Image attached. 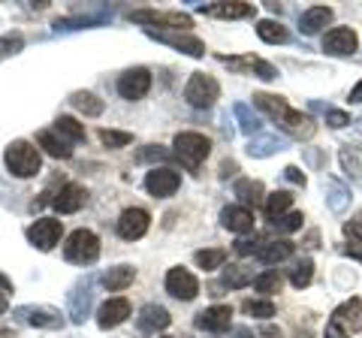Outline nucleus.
I'll list each match as a JSON object with an SVG mask.
<instances>
[{"label": "nucleus", "mask_w": 362, "mask_h": 338, "mask_svg": "<svg viewBox=\"0 0 362 338\" xmlns=\"http://www.w3.org/2000/svg\"><path fill=\"white\" fill-rule=\"evenodd\" d=\"M148 37L157 40V42H166V46H173L178 52L190 54V58H202L206 54V42L194 33H166V30H148Z\"/></svg>", "instance_id": "4468645a"}, {"label": "nucleus", "mask_w": 362, "mask_h": 338, "mask_svg": "<svg viewBox=\"0 0 362 338\" xmlns=\"http://www.w3.org/2000/svg\"><path fill=\"white\" fill-rule=\"evenodd\" d=\"M88 202V190L82 185H64L61 194L54 197V209L61 211V215H73V211H78Z\"/></svg>", "instance_id": "6ab92c4d"}, {"label": "nucleus", "mask_w": 362, "mask_h": 338, "mask_svg": "<svg viewBox=\"0 0 362 338\" xmlns=\"http://www.w3.org/2000/svg\"><path fill=\"white\" fill-rule=\"evenodd\" d=\"M230 338H257L251 330H247V326H235V330H233V335Z\"/></svg>", "instance_id": "6e6d98bb"}, {"label": "nucleus", "mask_w": 362, "mask_h": 338, "mask_svg": "<svg viewBox=\"0 0 362 338\" xmlns=\"http://www.w3.org/2000/svg\"><path fill=\"white\" fill-rule=\"evenodd\" d=\"M326 124H329L332 130H341V127H347V124H350V115H347V112H341V109H329V112H326Z\"/></svg>", "instance_id": "a18cd8bd"}, {"label": "nucleus", "mask_w": 362, "mask_h": 338, "mask_svg": "<svg viewBox=\"0 0 362 338\" xmlns=\"http://www.w3.org/2000/svg\"><path fill=\"white\" fill-rule=\"evenodd\" d=\"M284 148H287V142L275 136V133H257V136H251V142H247V154L251 157H272Z\"/></svg>", "instance_id": "393cba45"}, {"label": "nucleus", "mask_w": 362, "mask_h": 338, "mask_svg": "<svg viewBox=\"0 0 362 338\" xmlns=\"http://www.w3.org/2000/svg\"><path fill=\"white\" fill-rule=\"evenodd\" d=\"M266 218L269 221H278L281 215H287V209L293 206V194H287V190H275V194L266 197Z\"/></svg>", "instance_id": "473e14b6"}, {"label": "nucleus", "mask_w": 362, "mask_h": 338, "mask_svg": "<svg viewBox=\"0 0 362 338\" xmlns=\"http://www.w3.org/2000/svg\"><path fill=\"white\" fill-rule=\"evenodd\" d=\"M235 197H239L245 209L259 206V202H266V187H263V182H254V178H239V182H235Z\"/></svg>", "instance_id": "bb28decb"}, {"label": "nucleus", "mask_w": 362, "mask_h": 338, "mask_svg": "<svg viewBox=\"0 0 362 338\" xmlns=\"http://www.w3.org/2000/svg\"><path fill=\"white\" fill-rule=\"evenodd\" d=\"M61 233H64V223L54 221V218H40L25 230L28 242L33 247H40V251H52V247L61 242Z\"/></svg>", "instance_id": "0eeeda50"}, {"label": "nucleus", "mask_w": 362, "mask_h": 338, "mask_svg": "<svg viewBox=\"0 0 362 338\" xmlns=\"http://www.w3.org/2000/svg\"><path fill=\"white\" fill-rule=\"evenodd\" d=\"M344 233H347L354 242H362V211H359L356 218H350V221L344 223Z\"/></svg>", "instance_id": "de8ad7c7"}, {"label": "nucleus", "mask_w": 362, "mask_h": 338, "mask_svg": "<svg viewBox=\"0 0 362 338\" xmlns=\"http://www.w3.org/2000/svg\"><path fill=\"white\" fill-rule=\"evenodd\" d=\"M64 257L76 266H90L100 257V239L90 230H76L64 245Z\"/></svg>", "instance_id": "20e7f679"}, {"label": "nucleus", "mask_w": 362, "mask_h": 338, "mask_svg": "<svg viewBox=\"0 0 362 338\" xmlns=\"http://www.w3.org/2000/svg\"><path fill=\"white\" fill-rule=\"evenodd\" d=\"M302 211H287V215H281L278 221H272V227H275L278 233H296L302 230Z\"/></svg>", "instance_id": "37998d69"}, {"label": "nucleus", "mask_w": 362, "mask_h": 338, "mask_svg": "<svg viewBox=\"0 0 362 338\" xmlns=\"http://www.w3.org/2000/svg\"><path fill=\"white\" fill-rule=\"evenodd\" d=\"M4 163L16 178H33L42 166V157H40V148H33L28 139H16L6 145Z\"/></svg>", "instance_id": "f03ea898"}, {"label": "nucleus", "mask_w": 362, "mask_h": 338, "mask_svg": "<svg viewBox=\"0 0 362 338\" xmlns=\"http://www.w3.org/2000/svg\"><path fill=\"white\" fill-rule=\"evenodd\" d=\"M257 338H281V332H278V326H272V323H266V326H259V332H257Z\"/></svg>", "instance_id": "603ef678"}, {"label": "nucleus", "mask_w": 362, "mask_h": 338, "mask_svg": "<svg viewBox=\"0 0 362 338\" xmlns=\"http://www.w3.org/2000/svg\"><path fill=\"white\" fill-rule=\"evenodd\" d=\"M326 338H347V332L341 330V326H338V323H326Z\"/></svg>", "instance_id": "864d4df0"}, {"label": "nucleus", "mask_w": 362, "mask_h": 338, "mask_svg": "<svg viewBox=\"0 0 362 338\" xmlns=\"http://www.w3.org/2000/svg\"><path fill=\"white\" fill-rule=\"evenodd\" d=\"M308 157H311V163H314V166H320V163H323V157H320V154H317V151H311Z\"/></svg>", "instance_id": "13d9d810"}, {"label": "nucleus", "mask_w": 362, "mask_h": 338, "mask_svg": "<svg viewBox=\"0 0 362 338\" xmlns=\"http://www.w3.org/2000/svg\"><path fill=\"white\" fill-rule=\"evenodd\" d=\"M88 311H90V284L85 281V284H78L70 293V317H73V323H85Z\"/></svg>", "instance_id": "c85d7f7f"}, {"label": "nucleus", "mask_w": 362, "mask_h": 338, "mask_svg": "<svg viewBox=\"0 0 362 338\" xmlns=\"http://www.w3.org/2000/svg\"><path fill=\"white\" fill-rule=\"evenodd\" d=\"M54 133H61V136H66L70 142H85V127L70 115H61L54 121Z\"/></svg>", "instance_id": "4c0bfd02"}, {"label": "nucleus", "mask_w": 362, "mask_h": 338, "mask_svg": "<svg viewBox=\"0 0 362 338\" xmlns=\"http://www.w3.org/2000/svg\"><path fill=\"white\" fill-rule=\"evenodd\" d=\"M127 317H130V302L124 296H115V299H106L103 305H100L97 326L100 330H115V326H121Z\"/></svg>", "instance_id": "2eb2a0df"}, {"label": "nucleus", "mask_w": 362, "mask_h": 338, "mask_svg": "<svg viewBox=\"0 0 362 338\" xmlns=\"http://www.w3.org/2000/svg\"><path fill=\"white\" fill-rule=\"evenodd\" d=\"M221 223L230 233H239V235L254 233V211L245 209V206H226L221 211Z\"/></svg>", "instance_id": "a211bd4d"}, {"label": "nucleus", "mask_w": 362, "mask_h": 338, "mask_svg": "<svg viewBox=\"0 0 362 338\" xmlns=\"http://www.w3.org/2000/svg\"><path fill=\"white\" fill-rule=\"evenodd\" d=\"M226 260V251L223 247H202V251L194 254V263L199 269H206V272H214V269H221Z\"/></svg>", "instance_id": "72a5a7b5"}, {"label": "nucleus", "mask_w": 362, "mask_h": 338, "mask_svg": "<svg viewBox=\"0 0 362 338\" xmlns=\"http://www.w3.org/2000/svg\"><path fill=\"white\" fill-rule=\"evenodd\" d=\"M21 323L28 326H37V330H61L64 317L58 308H49V305H21L13 311Z\"/></svg>", "instance_id": "6e6552de"}, {"label": "nucleus", "mask_w": 362, "mask_h": 338, "mask_svg": "<svg viewBox=\"0 0 362 338\" xmlns=\"http://www.w3.org/2000/svg\"><path fill=\"white\" fill-rule=\"evenodd\" d=\"M163 338H169V335H163Z\"/></svg>", "instance_id": "680f3d73"}, {"label": "nucleus", "mask_w": 362, "mask_h": 338, "mask_svg": "<svg viewBox=\"0 0 362 338\" xmlns=\"http://www.w3.org/2000/svg\"><path fill=\"white\" fill-rule=\"evenodd\" d=\"M37 145L45 148V154L54 157V161H66V157H73L70 142L61 139V133H54V130H40L37 133Z\"/></svg>", "instance_id": "b1692460"}, {"label": "nucleus", "mask_w": 362, "mask_h": 338, "mask_svg": "<svg viewBox=\"0 0 362 338\" xmlns=\"http://www.w3.org/2000/svg\"><path fill=\"white\" fill-rule=\"evenodd\" d=\"M0 338H18L13 330H0Z\"/></svg>", "instance_id": "bf43d9fd"}, {"label": "nucleus", "mask_w": 362, "mask_h": 338, "mask_svg": "<svg viewBox=\"0 0 362 338\" xmlns=\"http://www.w3.org/2000/svg\"><path fill=\"white\" fill-rule=\"evenodd\" d=\"M257 251H259L257 239H239V242H235V254H242V257H247V254H257Z\"/></svg>", "instance_id": "3c124183"}, {"label": "nucleus", "mask_w": 362, "mask_h": 338, "mask_svg": "<svg viewBox=\"0 0 362 338\" xmlns=\"http://www.w3.org/2000/svg\"><path fill=\"white\" fill-rule=\"evenodd\" d=\"M151 91V73L145 66H133L118 78V94L124 100H142Z\"/></svg>", "instance_id": "f8f14e48"}, {"label": "nucleus", "mask_w": 362, "mask_h": 338, "mask_svg": "<svg viewBox=\"0 0 362 338\" xmlns=\"http://www.w3.org/2000/svg\"><path fill=\"white\" fill-rule=\"evenodd\" d=\"M9 293H13V281L0 272V314L6 311V296H9Z\"/></svg>", "instance_id": "8fccbe9b"}, {"label": "nucleus", "mask_w": 362, "mask_h": 338, "mask_svg": "<svg viewBox=\"0 0 362 338\" xmlns=\"http://www.w3.org/2000/svg\"><path fill=\"white\" fill-rule=\"evenodd\" d=\"M311 278H314V260H299L296 266H293V272H290V284L296 287V290H305L311 284Z\"/></svg>", "instance_id": "58836bf2"}, {"label": "nucleus", "mask_w": 362, "mask_h": 338, "mask_svg": "<svg viewBox=\"0 0 362 338\" xmlns=\"http://www.w3.org/2000/svg\"><path fill=\"white\" fill-rule=\"evenodd\" d=\"M356 46H359V37L354 28H332V30H326V37H323V52L335 54V58L354 54Z\"/></svg>", "instance_id": "ddd939ff"}, {"label": "nucleus", "mask_w": 362, "mask_h": 338, "mask_svg": "<svg viewBox=\"0 0 362 338\" xmlns=\"http://www.w3.org/2000/svg\"><path fill=\"white\" fill-rule=\"evenodd\" d=\"M254 106L263 109L281 130H287L290 136H296V139H311L314 133H317V124L311 121V115H305V112L293 109L284 97H275V94H254Z\"/></svg>", "instance_id": "f257e3e1"}, {"label": "nucleus", "mask_w": 362, "mask_h": 338, "mask_svg": "<svg viewBox=\"0 0 362 338\" xmlns=\"http://www.w3.org/2000/svg\"><path fill=\"white\" fill-rule=\"evenodd\" d=\"M233 115L239 118V127H242V133H251V136H257V133H259V118H257L254 112L247 109L245 103H235V106H233Z\"/></svg>", "instance_id": "ea45409f"}, {"label": "nucleus", "mask_w": 362, "mask_h": 338, "mask_svg": "<svg viewBox=\"0 0 362 338\" xmlns=\"http://www.w3.org/2000/svg\"><path fill=\"white\" fill-rule=\"evenodd\" d=\"M350 103H362V82L354 88V91H350Z\"/></svg>", "instance_id": "4d7b16f0"}, {"label": "nucleus", "mask_w": 362, "mask_h": 338, "mask_svg": "<svg viewBox=\"0 0 362 338\" xmlns=\"http://www.w3.org/2000/svg\"><path fill=\"white\" fill-rule=\"evenodd\" d=\"M130 21L136 25H154V28H166V33H187L194 28V18L185 13H157V9H136L130 13Z\"/></svg>", "instance_id": "423d86ee"}, {"label": "nucleus", "mask_w": 362, "mask_h": 338, "mask_svg": "<svg viewBox=\"0 0 362 338\" xmlns=\"http://www.w3.org/2000/svg\"><path fill=\"white\" fill-rule=\"evenodd\" d=\"M254 278H257L254 269H247V266H230V269H223V284L233 287V290L254 284Z\"/></svg>", "instance_id": "c9c22d12"}, {"label": "nucleus", "mask_w": 362, "mask_h": 338, "mask_svg": "<svg viewBox=\"0 0 362 338\" xmlns=\"http://www.w3.org/2000/svg\"><path fill=\"white\" fill-rule=\"evenodd\" d=\"M230 320H233L230 305H211V308H202L194 323H197V330H206V332H226L230 330Z\"/></svg>", "instance_id": "f3484780"}, {"label": "nucleus", "mask_w": 362, "mask_h": 338, "mask_svg": "<svg viewBox=\"0 0 362 338\" xmlns=\"http://www.w3.org/2000/svg\"><path fill=\"white\" fill-rule=\"evenodd\" d=\"M199 13L214 16V18H251L254 16V4L245 0H233V4H211V6H199Z\"/></svg>", "instance_id": "5701e85b"}, {"label": "nucleus", "mask_w": 362, "mask_h": 338, "mask_svg": "<svg viewBox=\"0 0 362 338\" xmlns=\"http://www.w3.org/2000/svg\"><path fill=\"white\" fill-rule=\"evenodd\" d=\"M332 323H338L344 332H356L362 326V299H347L344 305L332 311Z\"/></svg>", "instance_id": "412c9836"}, {"label": "nucleus", "mask_w": 362, "mask_h": 338, "mask_svg": "<svg viewBox=\"0 0 362 338\" xmlns=\"http://www.w3.org/2000/svg\"><path fill=\"white\" fill-rule=\"evenodd\" d=\"M338 163H341V169L354 182H362V148H356V145H341Z\"/></svg>", "instance_id": "2f4dec72"}, {"label": "nucleus", "mask_w": 362, "mask_h": 338, "mask_svg": "<svg viewBox=\"0 0 362 338\" xmlns=\"http://www.w3.org/2000/svg\"><path fill=\"white\" fill-rule=\"evenodd\" d=\"M209 151H211L209 136H202V133H197V130H187V133H178L175 136V151L173 154L190 169V173H197L199 163L209 157Z\"/></svg>", "instance_id": "7ed1b4c3"}, {"label": "nucleus", "mask_w": 362, "mask_h": 338, "mask_svg": "<svg viewBox=\"0 0 362 338\" xmlns=\"http://www.w3.org/2000/svg\"><path fill=\"white\" fill-rule=\"evenodd\" d=\"M235 173H239V166H235L233 161H226V163L221 166V178H230V175H235Z\"/></svg>", "instance_id": "5fc2aeb1"}, {"label": "nucleus", "mask_w": 362, "mask_h": 338, "mask_svg": "<svg viewBox=\"0 0 362 338\" xmlns=\"http://www.w3.org/2000/svg\"><path fill=\"white\" fill-rule=\"evenodd\" d=\"M166 293L169 296H175L181 302H190V299H197V293H199V281L194 272H187V269H169L166 272Z\"/></svg>", "instance_id": "9d476101"}, {"label": "nucleus", "mask_w": 362, "mask_h": 338, "mask_svg": "<svg viewBox=\"0 0 362 338\" xmlns=\"http://www.w3.org/2000/svg\"><path fill=\"white\" fill-rule=\"evenodd\" d=\"M21 46H25V37H21V33H4V37H0V58L18 54Z\"/></svg>", "instance_id": "c03bdc74"}, {"label": "nucleus", "mask_w": 362, "mask_h": 338, "mask_svg": "<svg viewBox=\"0 0 362 338\" xmlns=\"http://www.w3.org/2000/svg\"><path fill=\"white\" fill-rule=\"evenodd\" d=\"M326 202H329L335 215H341L350 206V187L344 182H338V178H326Z\"/></svg>", "instance_id": "c756f323"}, {"label": "nucleus", "mask_w": 362, "mask_h": 338, "mask_svg": "<svg viewBox=\"0 0 362 338\" xmlns=\"http://www.w3.org/2000/svg\"><path fill=\"white\" fill-rule=\"evenodd\" d=\"M359 130H362V118H359Z\"/></svg>", "instance_id": "052dcab7"}, {"label": "nucleus", "mask_w": 362, "mask_h": 338, "mask_svg": "<svg viewBox=\"0 0 362 338\" xmlns=\"http://www.w3.org/2000/svg\"><path fill=\"white\" fill-rule=\"evenodd\" d=\"M221 97V85H218V78L209 76V73H194L187 78V85H185V100L190 106H197V109H209L214 106V100Z\"/></svg>", "instance_id": "39448f33"}, {"label": "nucleus", "mask_w": 362, "mask_h": 338, "mask_svg": "<svg viewBox=\"0 0 362 338\" xmlns=\"http://www.w3.org/2000/svg\"><path fill=\"white\" fill-rule=\"evenodd\" d=\"M178 187H181V175L175 173V169H169V166H154L151 173L145 175V190H148L151 197H157V199L173 197Z\"/></svg>", "instance_id": "1a4fd4ad"}, {"label": "nucleus", "mask_w": 362, "mask_h": 338, "mask_svg": "<svg viewBox=\"0 0 362 338\" xmlns=\"http://www.w3.org/2000/svg\"><path fill=\"white\" fill-rule=\"evenodd\" d=\"M151 227V215L145 209H127V211H121V218H118V235L121 239H127V242H136V239H142L145 233H148Z\"/></svg>", "instance_id": "9b49d317"}, {"label": "nucleus", "mask_w": 362, "mask_h": 338, "mask_svg": "<svg viewBox=\"0 0 362 338\" xmlns=\"http://www.w3.org/2000/svg\"><path fill=\"white\" fill-rule=\"evenodd\" d=\"M223 64H230L235 73H251L257 78H263V82H272V78H278V70L272 66L269 61L263 58H254V54H242V58H221Z\"/></svg>", "instance_id": "dca6fc26"}, {"label": "nucleus", "mask_w": 362, "mask_h": 338, "mask_svg": "<svg viewBox=\"0 0 362 338\" xmlns=\"http://www.w3.org/2000/svg\"><path fill=\"white\" fill-rule=\"evenodd\" d=\"M329 21H332V9L329 6H308L299 16V30L305 33V37H314V33H320Z\"/></svg>", "instance_id": "4be33fe9"}, {"label": "nucleus", "mask_w": 362, "mask_h": 338, "mask_svg": "<svg viewBox=\"0 0 362 338\" xmlns=\"http://www.w3.org/2000/svg\"><path fill=\"white\" fill-rule=\"evenodd\" d=\"M100 142L106 145V148H124V145H130L133 142V133L127 130H100Z\"/></svg>", "instance_id": "79ce46f5"}, {"label": "nucleus", "mask_w": 362, "mask_h": 338, "mask_svg": "<svg viewBox=\"0 0 362 338\" xmlns=\"http://www.w3.org/2000/svg\"><path fill=\"white\" fill-rule=\"evenodd\" d=\"M293 242H287V239H281V242H269V245H263L257 251V260L259 263H266V266H275V263H284V260H290L293 257Z\"/></svg>", "instance_id": "a878e982"}, {"label": "nucleus", "mask_w": 362, "mask_h": 338, "mask_svg": "<svg viewBox=\"0 0 362 338\" xmlns=\"http://www.w3.org/2000/svg\"><path fill=\"white\" fill-rule=\"evenodd\" d=\"M169 323H173V317H169V311L160 308V305H145V308L139 311V317H136V326H139V332H148V335L166 330Z\"/></svg>", "instance_id": "aec40b11"}, {"label": "nucleus", "mask_w": 362, "mask_h": 338, "mask_svg": "<svg viewBox=\"0 0 362 338\" xmlns=\"http://www.w3.org/2000/svg\"><path fill=\"white\" fill-rule=\"evenodd\" d=\"M257 37L269 42V46H284V42H290V30L281 21L263 18V21H257Z\"/></svg>", "instance_id": "cd10ccee"}, {"label": "nucleus", "mask_w": 362, "mask_h": 338, "mask_svg": "<svg viewBox=\"0 0 362 338\" xmlns=\"http://www.w3.org/2000/svg\"><path fill=\"white\" fill-rule=\"evenodd\" d=\"M136 157L139 161H163V157H169V151H163V145H145Z\"/></svg>", "instance_id": "49530a36"}, {"label": "nucleus", "mask_w": 362, "mask_h": 338, "mask_svg": "<svg viewBox=\"0 0 362 338\" xmlns=\"http://www.w3.org/2000/svg\"><path fill=\"white\" fill-rule=\"evenodd\" d=\"M242 308H245V314H251V317H259V320L275 317V302H272V299H247Z\"/></svg>", "instance_id": "a19ab883"}, {"label": "nucleus", "mask_w": 362, "mask_h": 338, "mask_svg": "<svg viewBox=\"0 0 362 338\" xmlns=\"http://www.w3.org/2000/svg\"><path fill=\"white\" fill-rule=\"evenodd\" d=\"M133 278H136V269L133 266H115V269H109V272L100 278V281H103V287L109 293H121V290H127L133 284Z\"/></svg>", "instance_id": "7c9ffc66"}, {"label": "nucleus", "mask_w": 362, "mask_h": 338, "mask_svg": "<svg viewBox=\"0 0 362 338\" xmlns=\"http://www.w3.org/2000/svg\"><path fill=\"white\" fill-rule=\"evenodd\" d=\"M281 287H284V278H281L278 269H269V272L257 275L254 278V290L263 293V296H272V293H281Z\"/></svg>", "instance_id": "e433bc0d"}, {"label": "nucleus", "mask_w": 362, "mask_h": 338, "mask_svg": "<svg viewBox=\"0 0 362 338\" xmlns=\"http://www.w3.org/2000/svg\"><path fill=\"white\" fill-rule=\"evenodd\" d=\"M284 178H287V182H293V185H299V187L308 185V178H305V173H302L299 166H287L284 169Z\"/></svg>", "instance_id": "09e8293b"}, {"label": "nucleus", "mask_w": 362, "mask_h": 338, "mask_svg": "<svg viewBox=\"0 0 362 338\" xmlns=\"http://www.w3.org/2000/svg\"><path fill=\"white\" fill-rule=\"evenodd\" d=\"M70 103L82 112V115H88V118H97L100 112H103V100H97L94 94H88V91H76L70 97Z\"/></svg>", "instance_id": "f704fd0d"}]
</instances>
